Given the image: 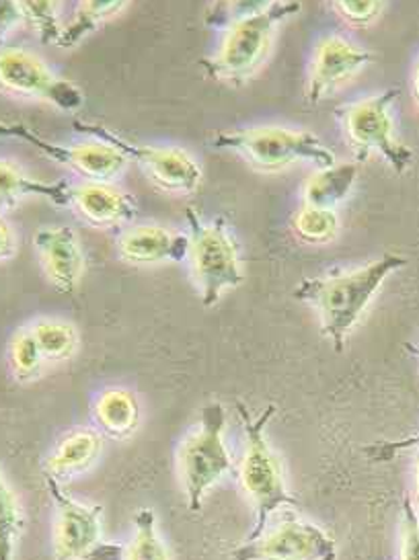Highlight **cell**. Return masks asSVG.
Listing matches in <instances>:
<instances>
[{
    "mask_svg": "<svg viewBox=\"0 0 419 560\" xmlns=\"http://www.w3.org/2000/svg\"><path fill=\"white\" fill-rule=\"evenodd\" d=\"M405 265L407 259L401 255L385 253L350 271L302 280L294 290V298L319 313L323 335L341 353L350 332L369 311L385 281Z\"/></svg>",
    "mask_w": 419,
    "mask_h": 560,
    "instance_id": "1",
    "label": "cell"
},
{
    "mask_svg": "<svg viewBox=\"0 0 419 560\" xmlns=\"http://www.w3.org/2000/svg\"><path fill=\"white\" fill-rule=\"evenodd\" d=\"M299 0H282L266 13L231 25L214 54L201 58V72L214 83L243 86L266 67L280 27L301 13Z\"/></svg>",
    "mask_w": 419,
    "mask_h": 560,
    "instance_id": "2",
    "label": "cell"
},
{
    "mask_svg": "<svg viewBox=\"0 0 419 560\" xmlns=\"http://www.w3.org/2000/svg\"><path fill=\"white\" fill-rule=\"evenodd\" d=\"M212 147L241 156L259 173H282L294 165H336L337 154L317 133L286 126H253L220 130Z\"/></svg>",
    "mask_w": 419,
    "mask_h": 560,
    "instance_id": "3",
    "label": "cell"
},
{
    "mask_svg": "<svg viewBox=\"0 0 419 560\" xmlns=\"http://www.w3.org/2000/svg\"><path fill=\"white\" fill-rule=\"evenodd\" d=\"M236 412L245 428V442H247L238 478L255 511V526L247 538H255L268 527L271 513H276L280 508H299L301 503L288 491L282 460L271 450L266 438V428L271 417L276 415V407L269 405L257 419H252L249 409L243 402H238Z\"/></svg>",
    "mask_w": 419,
    "mask_h": 560,
    "instance_id": "4",
    "label": "cell"
},
{
    "mask_svg": "<svg viewBox=\"0 0 419 560\" xmlns=\"http://www.w3.org/2000/svg\"><path fill=\"white\" fill-rule=\"evenodd\" d=\"M185 218L189 226L187 259L191 278L198 285L201 304L210 308L245 280L241 255L224 218L219 215L206 222L194 208H187Z\"/></svg>",
    "mask_w": 419,
    "mask_h": 560,
    "instance_id": "5",
    "label": "cell"
},
{
    "mask_svg": "<svg viewBox=\"0 0 419 560\" xmlns=\"http://www.w3.org/2000/svg\"><path fill=\"white\" fill-rule=\"evenodd\" d=\"M401 91L397 86L353 101L337 112V121L358 161L379 154L397 175L414 163V150L403 144L395 128L393 107Z\"/></svg>",
    "mask_w": 419,
    "mask_h": 560,
    "instance_id": "6",
    "label": "cell"
},
{
    "mask_svg": "<svg viewBox=\"0 0 419 560\" xmlns=\"http://www.w3.org/2000/svg\"><path fill=\"white\" fill-rule=\"evenodd\" d=\"M74 132L84 133L118 149L130 163L140 166L154 187L168 196H194L200 189L203 171L194 154L177 147H151L132 142L100 121L74 119Z\"/></svg>",
    "mask_w": 419,
    "mask_h": 560,
    "instance_id": "7",
    "label": "cell"
},
{
    "mask_svg": "<svg viewBox=\"0 0 419 560\" xmlns=\"http://www.w3.org/2000/svg\"><path fill=\"white\" fill-rule=\"evenodd\" d=\"M226 412L220 402H210L201 409L200 429L187 435L177 452L179 477L184 482L187 508L201 510V499L220 478L231 470V452L224 444Z\"/></svg>",
    "mask_w": 419,
    "mask_h": 560,
    "instance_id": "8",
    "label": "cell"
},
{
    "mask_svg": "<svg viewBox=\"0 0 419 560\" xmlns=\"http://www.w3.org/2000/svg\"><path fill=\"white\" fill-rule=\"evenodd\" d=\"M0 93L15 100L48 103L62 114H77L84 105L79 84L56 74L35 51L11 44L0 48Z\"/></svg>",
    "mask_w": 419,
    "mask_h": 560,
    "instance_id": "9",
    "label": "cell"
},
{
    "mask_svg": "<svg viewBox=\"0 0 419 560\" xmlns=\"http://www.w3.org/2000/svg\"><path fill=\"white\" fill-rule=\"evenodd\" d=\"M0 138H15L42 152L51 163L65 166L83 182H118L130 161L107 142L86 140L83 144H60L42 136L25 121H0Z\"/></svg>",
    "mask_w": 419,
    "mask_h": 560,
    "instance_id": "10",
    "label": "cell"
},
{
    "mask_svg": "<svg viewBox=\"0 0 419 560\" xmlns=\"http://www.w3.org/2000/svg\"><path fill=\"white\" fill-rule=\"evenodd\" d=\"M337 544L323 527L284 513L278 524L236 546L231 560H336Z\"/></svg>",
    "mask_w": 419,
    "mask_h": 560,
    "instance_id": "11",
    "label": "cell"
},
{
    "mask_svg": "<svg viewBox=\"0 0 419 560\" xmlns=\"http://www.w3.org/2000/svg\"><path fill=\"white\" fill-rule=\"evenodd\" d=\"M372 62V51L350 42L344 35H327L317 42L309 77L304 84V100L311 105H319L325 100L334 97L348 83L369 67Z\"/></svg>",
    "mask_w": 419,
    "mask_h": 560,
    "instance_id": "12",
    "label": "cell"
},
{
    "mask_svg": "<svg viewBox=\"0 0 419 560\" xmlns=\"http://www.w3.org/2000/svg\"><path fill=\"white\" fill-rule=\"evenodd\" d=\"M46 482L56 505L54 560H83L101 542L103 508L72 499L58 478L46 475Z\"/></svg>",
    "mask_w": 419,
    "mask_h": 560,
    "instance_id": "13",
    "label": "cell"
},
{
    "mask_svg": "<svg viewBox=\"0 0 419 560\" xmlns=\"http://www.w3.org/2000/svg\"><path fill=\"white\" fill-rule=\"evenodd\" d=\"M34 248L44 276L62 294H74L84 276L83 245L70 226L51 224L34 232Z\"/></svg>",
    "mask_w": 419,
    "mask_h": 560,
    "instance_id": "14",
    "label": "cell"
},
{
    "mask_svg": "<svg viewBox=\"0 0 419 560\" xmlns=\"http://www.w3.org/2000/svg\"><path fill=\"white\" fill-rule=\"evenodd\" d=\"M68 208L95 229H116L135 220V196L116 182H81L68 187Z\"/></svg>",
    "mask_w": 419,
    "mask_h": 560,
    "instance_id": "15",
    "label": "cell"
},
{
    "mask_svg": "<svg viewBox=\"0 0 419 560\" xmlns=\"http://www.w3.org/2000/svg\"><path fill=\"white\" fill-rule=\"evenodd\" d=\"M116 247L126 264H182L187 259L189 236L161 224H135L119 232Z\"/></svg>",
    "mask_w": 419,
    "mask_h": 560,
    "instance_id": "16",
    "label": "cell"
},
{
    "mask_svg": "<svg viewBox=\"0 0 419 560\" xmlns=\"http://www.w3.org/2000/svg\"><path fill=\"white\" fill-rule=\"evenodd\" d=\"M68 187L70 183L67 182L35 179L18 163L0 159V214H9L27 198H46L54 206L67 208Z\"/></svg>",
    "mask_w": 419,
    "mask_h": 560,
    "instance_id": "17",
    "label": "cell"
},
{
    "mask_svg": "<svg viewBox=\"0 0 419 560\" xmlns=\"http://www.w3.org/2000/svg\"><path fill=\"white\" fill-rule=\"evenodd\" d=\"M103 450V440L97 431L79 429L68 433L67 438L56 445V450L44 464L46 475L58 478L60 482L91 468Z\"/></svg>",
    "mask_w": 419,
    "mask_h": 560,
    "instance_id": "18",
    "label": "cell"
},
{
    "mask_svg": "<svg viewBox=\"0 0 419 560\" xmlns=\"http://www.w3.org/2000/svg\"><path fill=\"white\" fill-rule=\"evenodd\" d=\"M360 177V163L348 161L336 165L321 166L302 185V203L336 208L350 198Z\"/></svg>",
    "mask_w": 419,
    "mask_h": 560,
    "instance_id": "19",
    "label": "cell"
},
{
    "mask_svg": "<svg viewBox=\"0 0 419 560\" xmlns=\"http://www.w3.org/2000/svg\"><path fill=\"white\" fill-rule=\"evenodd\" d=\"M128 2L130 0H79L72 18L65 23V30L56 46L62 50L79 48L84 39H89L103 25L118 18L128 7Z\"/></svg>",
    "mask_w": 419,
    "mask_h": 560,
    "instance_id": "20",
    "label": "cell"
},
{
    "mask_svg": "<svg viewBox=\"0 0 419 560\" xmlns=\"http://www.w3.org/2000/svg\"><path fill=\"white\" fill-rule=\"evenodd\" d=\"M95 421L103 433L114 440H126L140 425V405L136 396L124 388H109L101 393L93 407Z\"/></svg>",
    "mask_w": 419,
    "mask_h": 560,
    "instance_id": "21",
    "label": "cell"
},
{
    "mask_svg": "<svg viewBox=\"0 0 419 560\" xmlns=\"http://www.w3.org/2000/svg\"><path fill=\"white\" fill-rule=\"evenodd\" d=\"M292 232L306 245H327L341 231V218L336 208L302 203L292 215Z\"/></svg>",
    "mask_w": 419,
    "mask_h": 560,
    "instance_id": "22",
    "label": "cell"
},
{
    "mask_svg": "<svg viewBox=\"0 0 419 560\" xmlns=\"http://www.w3.org/2000/svg\"><path fill=\"white\" fill-rule=\"evenodd\" d=\"M30 329L34 332L35 341L46 362L68 360L70 355H74L79 347V332L67 320L42 318Z\"/></svg>",
    "mask_w": 419,
    "mask_h": 560,
    "instance_id": "23",
    "label": "cell"
},
{
    "mask_svg": "<svg viewBox=\"0 0 419 560\" xmlns=\"http://www.w3.org/2000/svg\"><path fill=\"white\" fill-rule=\"evenodd\" d=\"M25 25L37 35L42 44H58L65 21V0H19Z\"/></svg>",
    "mask_w": 419,
    "mask_h": 560,
    "instance_id": "24",
    "label": "cell"
},
{
    "mask_svg": "<svg viewBox=\"0 0 419 560\" xmlns=\"http://www.w3.org/2000/svg\"><path fill=\"white\" fill-rule=\"evenodd\" d=\"M278 2L282 0H212L203 11L201 23L206 30L226 32L231 25H235L243 19L266 13Z\"/></svg>",
    "mask_w": 419,
    "mask_h": 560,
    "instance_id": "25",
    "label": "cell"
},
{
    "mask_svg": "<svg viewBox=\"0 0 419 560\" xmlns=\"http://www.w3.org/2000/svg\"><path fill=\"white\" fill-rule=\"evenodd\" d=\"M21 534H23V513H21L18 494L0 472V560H15Z\"/></svg>",
    "mask_w": 419,
    "mask_h": 560,
    "instance_id": "26",
    "label": "cell"
},
{
    "mask_svg": "<svg viewBox=\"0 0 419 560\" xmlns=\"http://www.w3.org/2000/svg\"><path fill=\"white\" fill-rule=\"evenodd\" d=\"M135 538L126 548V560H171L167 546L156 532V515L152 510L136 513Z\"/></svg>",
    "mask_w": 419,
    "mask_h": 560,
    "instance_id": "27",
    "label": "cell"
},
{
    "mask_svg": "<svg viewBox=\"0 0 419 560\" xmlns=\"http://www.w3.org/2000/svg\"><path fill=\"white\" fill-rule=\"evenodd\" d=\"M44 362L46 360L39 351L32 329L27 327L19 330L18 335L11 339V365H13L15 378L19 382H32L39 376Z\"/></svg>",
    "mask_w": 419,
    "mask_h": 560,
    "instance_id": "28",
    "label": "cell"
},
{
    "mask_svg": "<svg viewBox=\"0 0 419 560\" xmlns=\"http://www.w3.org/2000/svg\"><path fill=\"white\" fill-rule=\"evenodd\" d=\"M337 18L346 25L362 30L383 15L386 0H327Z\"/></svg>",
    "mask_w": 419,
    "mask_h": 560,
    "instance_id": "29",
    "label": "cell"
},
{
    "mask_svg": "<svg viewBox=\"0 0 419 560\" xmlns=\"http://www.w3.org/2000/svg\"><path fill=\"white\" fill-rule=\"evenodd\" d=\"M401 560H419V513L414 501H403Z\"/></svg>",
    "mask_w": 419,
    "mask_h": 560,
    "instance_id": "30",
    "label": "cell"
},
{
    "mask_svg": "<svg viewBox=\"0 0 419 560\" xmlns=\"http://www.w3.org/2000/svg\"><path fill=\"white\" fill-rule=\"evenodd\" d=\"M25 25L19 0H0V48L9 44L11 35Z\"/></svg>",
    "mask_w": 419,
    "mask_h": 560,
    "instance_id": "31",
    "label": "cell"
},
{
    "mask_svg": "<svg viewBox=\"0 0 419 560\" xmlns=\"http://www.w3.org/2000/svg\"><path fill=\"white\" fill-rule=\"evenodd\" d=\"M18 253V232L7 215L0 214V264L13 259Z\"/></svg>",
    "mask_w": 419,
    "mask_h": 560,
    "instance_id": "32",
    "label": "cell"
},
{
    "mask_svg": "<svg viewBox=\"0 0 419 560\" xmlns=\"http://www.w3.org/2000/svg\"><path fill=\"white\" fill-rule=\"evenodd\" d=\"M83 560H126V546L100 542L84 555Z\"/></svg>",
    "mask_w": 419,
    "mask_h": 560,
    "instance_id": "33",
    "label": "cell"
},
{
    "mask_svg": "<svg viewBox=\"0 0 419 560\" xmlns=\"http://www.w3.org/2000/svg\"><path fill=\"white\" fill-rule=\"evenodd\" d=\"M411 95H414V101L419 107V60L416 68H414V74H411Z\"/></svg>",
    "mask_w": 419,
    "mask_h": 560,
    "instance_id": "34",
    "label": "cell"
},
{
    "mask_svg": "<svg viewBox=\"0 0 419 560\" xmlns=\"http://www.w3.org/2000/svg\"><path fill=\"white\" fill-rule=\"evenodd\" d=\"M416 485H418V497H419V458H418V464H416Z\"/></svg>",
    "mask_w": 419,
    "mask_h": 560,
    "instance_id": "35",
    "label": "cell"
}]
</instances>
